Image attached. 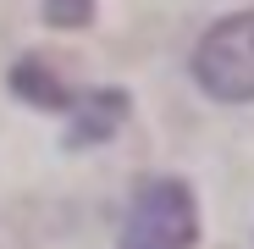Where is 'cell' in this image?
Wrapping results in <instances>:
<instances>
[{
    "mask_svg": "<svg viewBox=\"0 0 254 249\" xmlns=\"http://www.w3.org/2000/svg\"><path fill=\"white\" fill-rule=\"evenodd\" d=\"M193 194L172 177H155L138 188V199L127 205L122 222V249H188L193 244Z\"/></svg>",
    "mask_w": 254,
    "mask_h": 249,
    "instance_id": "cell-1",
    "label": "cell"
},
{
    "mask_svg": "<svg viewBox=\"0 0 254 249\" xmlns=\"http://www.w3.org/2000/svg\"><path fill=\"white\" fill-rule=\"evenodd\" d=\"M193 72L216 100H254V11L210 28L199 39Z\"/></svg>",
    "mask_w": 254,
    "mask_h": 249,
    "instance_id": "cell-2",
    "label": "cell"
},
{
    "mask_svg": "<svg viewBox=\"0 0 254 249\" xmlns=\"http://www.w3.org/2000/svg\"><path fill=\"white\" fill-rule=\"evenodd\" d=\"M122 111H127V100L116 94V89H105V94H89L83 100V116H77V128H72V144H89V139H105L116 122H122Z\"/></svg>",
    "mask_w": 254,
    "mask_h": 249,
    "instance_id": "cell-3",
    "label": "cell"
},
{
    "mask_svg": "<svg viewBox=\"0 0 254 249\" xmlns=\"http://www.w3.org/2000/svg\"><path fill=\"white\" fill-rule=\"evenodd\" d=\"M11 83H17V89H22L33 105H45V111H61V105H72V100H66V89H61V83H56L45 67H39V61H22V67L11 72Z\"/></svg>",
    "mask_w": 254,
    "mask_h": 249,
    "instance_id": "cell-4",
    "label": "cell"
},
{
    "mask_svg": "<svg viewBox=\"0 0 254 249\" xmlns=\"http://www.w3.org/2000/svg\"><path fill=\"white\" fill-rule=\"evenodd\" d=\"M45 17L56 28H83L94 17V0H45Z\"/></svg>",
    "mask_w": 254,
    "mask_h": 249,
    "instance_id": "cell-5",
    "label": "cell"
}]
</instances>
